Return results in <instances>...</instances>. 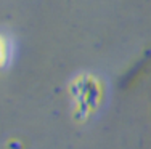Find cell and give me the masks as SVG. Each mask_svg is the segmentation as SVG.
<instances>
[{
	"mask_svg": "<svg viewBox=\"0 0 151 149\" xmlns=\"http://www.w3.org/2000/svg\"><path fill=\"white\" fill-rule=\"evenodd\" d=\"M8 42H6V38L3 37V35H0V67H3L6 64V61H8Z\"/></svg>",
	"mask_w": 151,
	"mask_h": 149,
	"instance_id": "1",
	"label": "cell"
}]
</instances>
